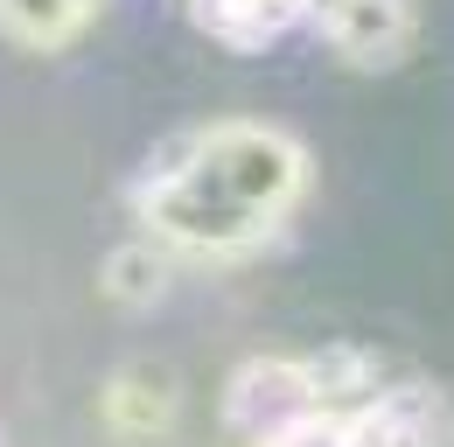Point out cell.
<instances>
[{"instance_id": "4", "label": "cell", "mask_w": 454, "mask_h": 447, "mask_svg": "<svg viewBox=\"0 0 454 447\" xmlns=\"http://www.w3.org/2000/svg\"><path fill=\"white\" fill-rule=\"evenodd\" d=\"M168 273H175V252H168V245H154V238L140 231L133 245H119L113 259H106V294L126 301V308H140V301H161Z\"/></svg>"}, {"instance_id": "1", "label": "cell", "mask_w": 454, "mask_h": 447, "mask_svg": "<svg viewBox=\"0 0 454 447\" xmlns=\"http://www.w3.org/2000/svg\"><path fill=\"white\" fill-rule=\"evenodd\" d=\"M301 196H308L301 140L259 119L196 126L126 182L133 224L175 259H252L301 210Z\"/></svg>"}, {"instance_id": "3", "label": "cell", "mask_w": 454, "mask_h": 447, "mask_svg": "<svg viewBox=\"0 0 454 447\" xmlns=\"http://www.w3.org/2000/svg\"><path fill=\"white\" fill-rule=\"evenodd\" d=\"M175 412V391L161 371H126L106 385V420H113L126 441H147V434H161Z\"/></svg>"}, {"instance_id": "2", "label": "cell", "mask_w": 454, "mask_h": 447, "mask_svg": "<svg viewBox=\"0 0 454 447\" xmlns=\"http://www.w3.org/2000/svg\"><path fill=\"white\" fill-rule=\"evenodd\" d=\"M189 14H196V28L210 43H224L238 56H259L280 35H294L315 14V0H189Z\"/></svg>"}]
</instances>
